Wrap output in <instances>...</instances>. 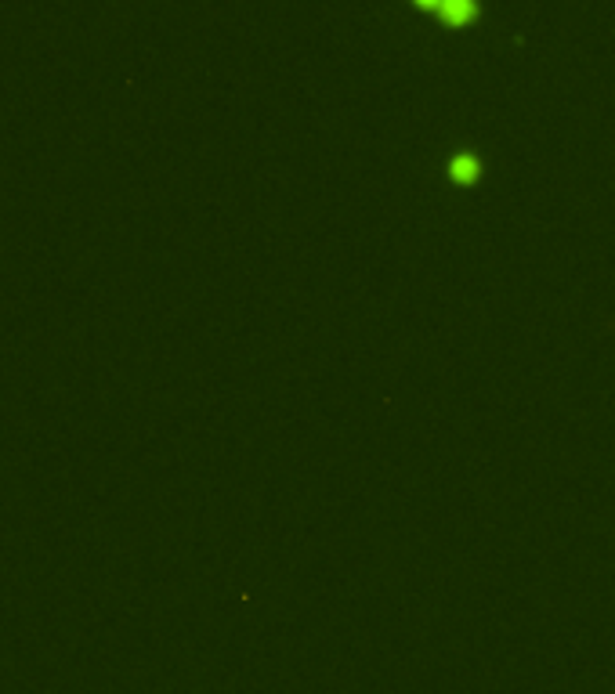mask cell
I'll return each mask as SVG.
<instances>
[{"mask_svg": "<svg viewBox=\"0 0 615 694\" xmlns=\"http://www.w3.org/2000/svg\"><path fill=\"white\" fill-rule=\"evenodd\" d=\"M453 178H456V181H474V178H478V163H474L471 156H467V160H456V163H453Z\"/></svg>", "mask_w": 615, "mask_h": 694, "instance_id": "cell-1", "label": "cell"}]
</instances>
